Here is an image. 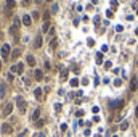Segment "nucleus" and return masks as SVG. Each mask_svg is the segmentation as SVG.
<instances>
[{
    "label": "nucleus",
    "instance_id": "1",
    "mask_svg": "<svg viewBox=\"0 0 138 137\" xmlns=\"http://www.w3.org/2000/svg\"><path fill=\"white\" fill-rule=\"evenodd\" d=\"M19 20H15V23H13V26L10 27V34L13 36V39H15V42H18L19 40Z\"/></svg>",
    "mask_w": 138,
    "mask_h": 137
},
{
    "label": "nucleus",
    "instance_id": "2",
    "mask_svg": "<svg viewBox=\"0 0 138 137\" xmlns=\"http://www.w3.org/2000/svg\"><path fill=\"white\" fill-rule=\"evenodd\" d=\"M23 71H24V65H23V63L13 65V66H11V69H10L11 74H23Z\"/></svg>",
    "mask_w": 138,
    "mask_h": 137
},
{
    "label": "nucleus",
    "instance_id": "3",
    "mask_svg": "<svg viewBox=\"0 0 138 137\" xmlns=\"http://www.w3.org/2000/svg\"><path fill=\"white\" fill-rule=\"evenodd\" d=\"M16 102H18L19 111H21V113H24V111H26V108H27V103H26V100H23L21 97H18V98H16Z\"/></svg>",
    "mask_w": 138,
    "mask_h": 137
},
{
    "label": "nucleus",
    "instance_id": "4",
    "mask_svg": "<svg viewBox=\"0 0 138 137\" xmlns=\"http://www.w3.org/2000/svg\"><path fill=\"white\" fill-rule=\"evenodd\" d=\"M2 57H3V60H6V58L10 57V45L8 44H3V47H2Z\"/></svg>",
    "mask_w": 138,
    "mask_h": 137
},
{
    "label": "nucleus",
    "instance_id": "5",
    "mask_svg": "<svg viewBox=\"0 0 138 137\" xmlns=\"http://www.w3.org/2000/svg\"><path fill=\"white\" fill-rule=\"evenodd\" d=\"M11 111H13V103H6L5 105V108H3V111H2V115L3 116H8V115H11Z\"/></svg>",
    "mask_w": 138,
    "mask_h": 137
},
{
    "label": "nucleus",
    "instance_id": "6",
    "mask_svg": "<svg viewBox=\"0 0 138 137\" xmlns=\"http://www.w3.org/2000/svg\"><path fill=\"white\" fill-rule=\"evenodd\" d=\"M2 132H3V134H11V132H13V127H11V124H8V123L2 124Z\"/></svg>",
    "mask_w": 138,
    "mask_h": 137
},
{
    "label": "nucleus",
    "instance_id": "7",
    "mask_svg": "<svg viewBox=\"0 0 138 137\" xmlns=\"http://www.w3.org/2000/svg\"><path fill=\"white\" fill-rule=\"evenodd\" d=\"M56 47H58V39L55 37V39H52V42H50V45H48V52L56 50Z\"/></svg>",
    "mask_w": 138,
    "mask_h": 137
},
{
    "label": "nucleus",
    "instance_id": "8",
    "mask_svg": "<svg viewBox=\"0 0 138 137\" xmlns=\"http://www.w3.org/2000/svg\"><path fill=\"white\" fill-rule=\"evenodd\" d=\"M21 21H23V24H24V26H27V27H29V26L32 24V18H31L29 15H24V16H23V20H21Z\"/></svg>",
    "mask_w": 138,
    "mask_h": 137
},
{
    "label": "nucleus",
    "instance_id": "9",
    "mask_svg": "<svg viewBox=\"0 0 138 137\" xmlns=\"http://www.w3.org/2000/svg\"><path fill=\"white\" fill-rule=\"evenodd\" d=\"M109 106H111V108H122V106H124V100H117V102H112V103H111Z\"/></svg>",
    "mask_w": 138,
    "mask_h": 137
},
{
    "label": "nucleus",
    "instance_id": "10",
    "mask_svg": "<svg viewBox=\"0 0 138 137\" xmlns=\"http://www.w3.org/2000/svg\"><path fill=\"white\" fill-rule=\"evenodd\" d=\"M26 61H27V65H29V66H35V58L32 57V55H27V57H26Z\"/></svg>",
    "mask_w": 138,
    "mask_h": 137
},
{
    "label": "nucleus",
    "instance_id": "11",
    "mask_svg": "<svg viewBox=\"0 0 138 137\" xmlns=\"http://www.w3.org/2000/svg\"><path fill=\"white\" fill-rule=\"evenodd\" d=\"M34 78L37 81H42L43 79V73H42V69H35V73H34Z\"/></svg>",
    "mask_w": 138,
    "mask_h": 137
},
{
    "label": "nucleus",
    "instance_id": "12",
    "mask_svg": "<svg viewBox=\"0 0 138 137\" xmlns=\"http://www.w3.org/2000/svg\"><path fill=\"white\" fill-rule=\"evenodd\" d=\"M137 87H138V81L133 78V79L130 81V90H133V92H135V90H137Z\"/></svg>",
    "mask_w": 138,
    "mask_h": 137
},
{
    "label": "nucleus",
    "instance_id": "13",
    "mask_svg": "<svg viewBox=\"0 0 138 137\" xmlns=\"http://www.w3.org/2000/svg\"><path fill=\"white\" fill-rule=\"evenodd\" d=\"M68 76H69V71H68V69H61V73H59V78H61L63 81H66V79H68Z\"/></svg>",
    "mask_w": 138,
    "mask_h": 137
},
{
    "label": "nucleus",
    "instance_id": "14",
    "mask_svg": "<svg viewBox=\"0 0 138 137\" xmlns=\"http://www.w3.org/2000/svg\"><path fill=\"white\" fill-rule=\"evenodd\" d=\"M21 57V50H18V48H16L15 52L11 53V60H16V58H19Z\"/></svg>",
    "mask_w": 138,
    "mask_h": 137
},
{
    "label": "nucleus",
    "instance_id": "15",
    "mask_svg": "<svg viewBox=\"0 0 138 137\" xmlns=\"http://www.w3.org/2000/svg\"><path fill=\"white\" fill-rule=\"evenodd\" d=\"M42 90H43V89H40V87H37V89L34 90V95H35V98H42Z\"/></svg>",
    "mask_w": 138,
    "mask_h": 137
},
{
    "label": "nucleus",
    "instance_id": "16",
    "mask_svg": "<svg viewBox=\"0 0 138 137\" xmlns=\"http://www.w3.org/2000/svg\"><path fill=\"white\" fill-rule=\"evenodd\" d=\"M96 63H98V65H101V63H103V53H101V52H98V53H96Z\"/></svg>",
    "mask_w": 138,
    "mask_h": 137
},
{
    "label": "nucleus",
    "instance_id": "17",
    "mask_svg": "<svg viewBox=\"0 0 138 137\" xmlns=\"http://www.w3.org/2000/svg\"><path fill=\"white\" fill-rule=\"evenodd\" d=\"M5 84H0V98H3L5 97Z\"/></svg>",
    "mask_w": 138,
    "mask_h": 137
},
{
    "label": "nucleus",
    "instance_id": "18",
    "mask_svg": "<svg viewBox=\"0 0 138 137\" xmlns=\"http://www.w3.org/2000/svg\"><path fill=\"white\" fill-rule=\"evenodd\" d=\"M42 47V36H37V40H35V48Z\"/></svg>",
    "mask_w": 138,
    "mask_h": 137
},
{
    "label": "nucleus",
    "instance_id": "19",
    "mask_svg": "<svg viewBox=\"0 0 138 137\" xmlns=\"http://www.w3.org/2000/svg\"><path fill=\"white\" fill-rule=\"evenodd\" d=\"M39 116H40V111L35 110L34 113H32V119H34V121H39Z\"/></svg>",
    "mask_w": 138,
    "mask_h": 137
},
{
    "label": "nucleus",
    "instance_id": "20",
    "mask_svg": "<svg viewBox=\"0 0 138 137\" xmlns=\"http://www.w3.org/2000/svg\"><path fill=\"white\" fill-rule=\"evenodd\" d=\"M6 7H8V8H15L16 2H15V0H6Z\"/></svg>",
    "mask_w": 138,
    "mask_h": 137
},
{
    "label": "nucleus",
    "instance_id": "21",
    "mask_svg": "<svg viewBox=\"0 0 138 137\" xmlns=\"http://www.w3.org/2000/svg\"><path fill=\"white\" fill-rule=\"evenodd\" d=\"M69 84L72 85V87H77V85H79V79H77V78H75V79H71V82H69Z\"/></svg>",
    "mask_w": 138,
    "mask_h": 137
},
{
    "label": "nucleus",
    "instance_id": "22",
    "mask_svg": "<svg viewBox=\"0 0 138 137\" xmlns=\"http://www.w3.org/2000/svg\"><path fill=\"white\" fill-rule=\"evenodd\" d=\"M43 124H45V119H39V121H35V126L37 127H43Z\"/></svg>",
    "mask_w": 138,
    "mask_h": 137
},
{
    "label": "nucleus",
    "instance_id": "23",
    "mask_svg": "<svg viewBox=\"0 0 138 137\" xmlns=\"http://www.w3.org/2000/svg\"><path fill=\"white\" fill-rule=\"evenodd\" d=\"M48 29H50V23L47 21V23H45V24H43V27H42V31H43V32H48Z\"/></svg>",
    "mask_w": 138,
    "mask_h": 137
},
{
    "label": "nucleus",
    "instance_id": "24",
    "mask_svg": "<svg viewBox=\"0 0 138 137\" xmlns=\"http://www.w3.org/2000/svg\"><path fill=\"white\" fill-rule=\"evenodd\" d=\"M127 127H128V121H124L122 124H121V129H122V131H125Z\"/></svg>",
    "mask_w": 138,
    "mask_h": 137
},
{
    "label": "nucleus",
    "instance_id": "25",
    "mask_svg": "<svg viewBox=\"0 0 138 137\" xmlns=\"http://www.w3.org/2000/svg\"><path fill=\"white\" fill-rule=\"evenodd\" d=\"M48 18H50V11H45V13H43V20H45V23L48 21Z\"/></svg>",
    "mask_w": 138,
    "mask_h": 137
},
{
    "label": "nucleus",
    "instance_id": "26",
    "mask_svg": "<svg viewBox=\"0 0 138 137\" xmlns=\"http://www.w3.org/2000/svg\"><path fill=\"white\" fill-rule=\"evenodd\" d=\"M59 129H61V132H66V129H68V126H66V124H61V126H59Z\"/></svg>",
    "mask_w": 138,
    "mask_h": 137
},
{
    "label": "nucleus",
    "instance_id": "27",
    "mask_svg": "<svg viewBox=\"0 0 138 137\" xmlns=\"http://www.w3.org/2000/svg\"><path fill=\"white\" fill-rule=\"evenodd\" d=\"M111 66H112L111 61H106V63H104V68H106V69H111Z\"/></svg>",
    "mask_w": 138,
    "mask_h": 137
},
{
    "label": "nucleus",
    "instance_id": "28",
    "mask_svg": "<svg viewBox=\"0 0 138 137\" xmlns=\"http://www.w3.org/2000/svg\"><path fill=\"white\" fill-rule=\"evenodd\" d=\"M88 47H93V45H95V40H93V39H88Z\"/></svg>",
    "mask_w": 138,
    "mask_h": 137
},
{
    "label": "nucleus",
    "instance_id": "29",
    "mask_svg": "<svg viewBox=\"0 0 138 137\" xmlns=\"http://www.w3.org/2000/svg\"><path fill=\"white\" fill-rule=\"evenodd\" d=\"M116 31H117V32H122V31H124V26H121V24H119V26H116Z\"/></svg>",
    "mask_w": 138,
    "mask_h": 137
},
{
    "label": "nucleus",
    "instance_id": "30",
    "mask_svg": "<svg viewBox=\"0 0 138 137\" xmlns=\"http://www.w3.org/2000/svg\"><path fill=\"white\" fill-rule=\"evenodd\" d=\"M31 5V0H23V7H27Z\"/></svg>",
    "mask_w": 138,
    "mask_h": 137
},
{
    "label": "nucleus",
    "instance_id": "31",
    "mask_svg": "<svg viewBox=\"0 0 138 137\" xmlns=\"http://www.w3.org/2000/svg\"><path fill=\"white\" fill-rule=\"evenodd\" d=\"M39 16H40V15H39L37 11H34V13H32V18H34V20H39Z\"/></svg>",
    "mask_w": 138,
    "mask_h": 137
},
{
    "label": "nucleus",
    "instance_id": "32",
    "mask_svg": "<svg viewBox=\"0 0 138 137\" xmlns=\"http://www.w3.org/2000/svg\"><path fill=\"white\" fill-rule=\"evenodd\" d=\"M121 84H122V81H121V79H116V81H114V85H117V87H119Z\"/></svg>",
    "mask_w": 138,
    "mask_h": 137
},
{
    "label": "nucleus",
    "instance_id": "33",
    "mask_svg": "<svg viewBox=\"0 0 138 137\" xmlns=\"http://www.w3.org/2000/svg\"><path fill=\"white\" fill-rule=\"evenodd\" d=\"M111 7H112V8H117V2H116V0H112V2H111Z\"/></svg>",
    "mask_w": 138,
    "mask_h": 137
},
{
    "label": "nucleus",
    "instance_id": "34",
    "mask_svg": "<svg viewBox=\"0 0 138 137\" xmlns=\"http://www.w3.org/2000/svg\"><path fill=\"white\" fill-rule=\"evenodd\" d=\"M52 11H53V13H56V11H58V5H53V7H52Z\"/></svg>",
    "mask_w": 138,
    "mask_h": 137
},
{
    "label": "nucleus",
    "instance_id": "35",
    "mask_svg": "<svg viewBox=\"0 0 138 137\" xmlns=\"http://www.w3.org/2000/svg\"><path fill=\"white\" fill-rule=\"evenodd\" d=\"M106 16H108V18H112V16H114V13H112V11H106Z\"/></svg>",
    "mask_w": 138,
    "mask_h": 137
},
{
    "label": "nucleus",
    "instance_id": "36",
    "mask_svg": "<svg viewBox=\"0 0 138 137\" xmlns=\"http://www.w3.org/2000/svg\"><path fill=\"white\" fill-rule=\"evenodd\" d=\"M55 110L59 111V110H61V105H59V103H56V105H55Z\"/></svg>",
    "mask_w": 138,
    "mask_h": 137
},
{
    "label": "nucleus",
    "instance_id": "37",
    "mask_svg": "<svg viewBox=\"0 0 138 137\" xmlns=\"http://www.w3.org/2000/svg\"><path fill=\"white\" fill-rule=\"evenodd\" d=\"M39 137H47V136H45L43 132H40V134H39Z\"/></svg>",
    "mask_w": 138,
    "mask_h": 137
},
{
    "label": "nucleus",
    "instance_id": "38",
    "mask_svg": "<svg viewBox=\"0 0 138 137\" xmlns=\"http://www.w3.org/2000/svg\"><path fill=\"white\" fill-rule=\"evenodd\" d=\"M135 115H137V118H138V106L135 108Z\"/></svg>",
    "mask_w": 138,
    "mask_h": 137
},
{
    "label": "nucleus",
    "instance_id": "39",
    "mask_svg": "<svg viewBox=\"0 0 138 137\" xmlns=\"http://www.w3.org/2000/svg\"><path fill=\"white\" fill-rule=\"evenodd\" d=\"M135 34H137V36H138V27H137V31H135Z\"/></svg>",
    "mask_w": 138,
    "mask_h": 137
},
{
    "label": "nucleus",
    "instance_id": "40",
    "mask_svg": "<svg viewBox=\"0 0 138 137\" xmlns=\"http://www.w3.org/2000/svg\"><path fill=\"white\" fill-rule=\"evenodd\" d=\"M2 37H3V34H2V32H0V39H2Z\"/></svg>",
    "mask_w": 138,
    "mask_h": 137
},
{
    "label": "nucleus",
    "instance_id": "41",
    "mask_svg": "<svg viewBox=\"0 0 138 137\" xmlns=\"http://www.w3.org/2000/svg\"><path fill=\"white\" fill-rule=\"evenodd\" d=\"M0 69H2V61H0Z\"/></svg>",
    "mask_w": 138,
    "mask_h": 137
},
{
    "label": "nucleus",
    "instance_id": "42",
    "mask_svg": "<svg viewBox=\"0 0 138 137\" xmlns=\"http://www.w3.org/2000/svg\"><path fill=\"white\" fill-rule=\"evenodd\" d=\"M47 2H52V0H47Z\"/></svg>",
    "mask_w": 138,
    "mask_h": 137
},
{
    "label": "nucleus",
    "instance_id": "43",
    "mask_svg": "<svg viewBox=\"0 0 138 137\" xmlns=\"http://www.w3.org/2000/svg\"><path fill=\"white\" fill-rule=\"evenodd\" d=\"M112 137H117V136H112Z\"/></svg>",
    "mask_w": 138,
    "mask_h": 137
},
{
    "label": "nucleus",
    "instance_id": "44",
    "mask_svg": "<svg viewBox=\"0 0 138 137\" xmlns=\"http://www.w3.org/2000/svg\"><path fill=\"white\" fill-rule=\"evenodd\" d=\"M137 65H138V61H137Z\"/></svg>",
    "mask_w": 138,
    "mask_h": 137
}]
</instances>
